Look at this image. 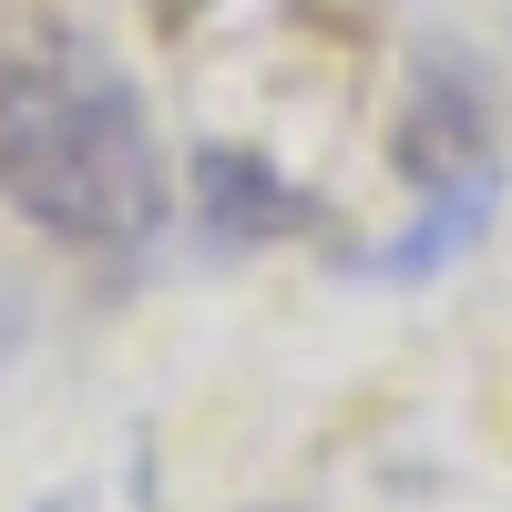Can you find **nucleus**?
<instances>
[{"label": "nucleus", "mask_w": 512, "mask_h": 512, "mask_svg": "<svg viewBox=\"0 0 512 512\" xmlns=\"http://www.w3.org/2000/svg\"><path fill=\"white\" fill-rule=\"evenodd\" d=\"M0 195L82 256H134L164 236V134L93 31L31 21L0 41Z\"/></svg>", "instance_id": "1"}, {"label": "nucleus", "mask_w": 512, "mask_h": 512, "mask_svg": "<svg viewBox=\"0 0 512 512\" xmlns=\"http://www.w3.org/2000/svg\"><path fill=\"white\" fill-rule=\"evenodd\" d=\"M502 103L492 82L472 72V52L461 41H420L410 52V82H400V175L410 185H472V175H502Z\"/></svg>", "instance_id": "2"}, {"label": "nucleus", "mask_w": 512, "mask_h": 512, "mask_svg": "<svg viewBox=\"0 0 512 512\" xmlns=\"http://www.w3.org/2000/svg\"><path fill=\"white\" fill-rule=\"evenodd\" d=\"M195 216H205L216 246H267V236H308V226H318V195L287 185L267 154L205 144V154H195Z\"/></svg>", "instance_id": "3"}, {"label": "nucleus", "mask_w": 512, "mask_h": 512, "mask_svg": "<svg viewBox=\"0 0 512 512\" xmlns=\"http://www.w3.org/2000/svg\"><path fill=\"white\" fill-rule=\"evenodd\" d=\"M492 205H502V175H472V185H441L431 195V216H410L390 246H369L359 256V277H441L451 256H472L482 236H492Z\"/></svg>", "instance_id": "4"}, {"label": "nucleus", "mask_w": 512, "mask_h": 512, "mask_svg": "<svg viewBox=\"0 0 512 512\" xmlns=\"http://www.w3.org/2000/svg\"><path fill=\"white\" fill-rule=\"evenodd\" d=\"M11 338H21V308H11V287H0V349H11Z\"/></svg>", "instance_id": "5"}, {"label": "nucleus", "mask_w": 512, "mask_h": 512, "mask_svg": "<svg viewBox=\"0 0 512 512\" xmlns=\"http://www.w3.org/2000/svg\"><path fill=\"white\" fill-rule=\"evenodd\" d=\"M41 512H82V502H72V492H52V502H41Z\"/></svg>", "instance_id": "6"}]
</instances>
